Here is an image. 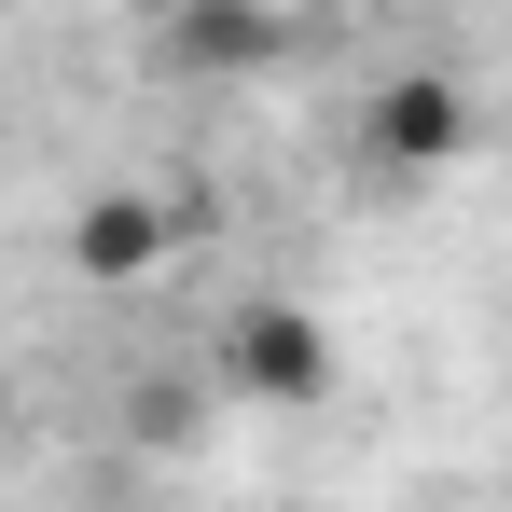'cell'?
<instances>
[{
  "label": "cell",
  "instance_id": "cell-1",
  "mask_svg": "<svg viewBox=\"0 0 512 512\" xmlns=\"http://www.w3.org/2000/svg\"><path fill=\"white\" fill-rule=\"evenodd\" d=\"M457 139H471L457 70H388V97H374V167H388V180H429V167H457Z\"/></svg>",
  "mask_w": 512,
  "mask_h": 512
},
{
  "label": "cell",
  "instance_id": "cell-2",
  "mask_svg": "<svg viewBox=\"0 0 512 512\" xmlns=\"http://www.w3.org/2000/svg\"><path fill=\"white\" fill-rule=\"evenodd\" d=\"M319 374H333V346H319L305 305H250L236 319V388L250 402H319Z\"/></svg>",
  "mask_w": 512,
  "mask_h": 512
}]
</instances>
